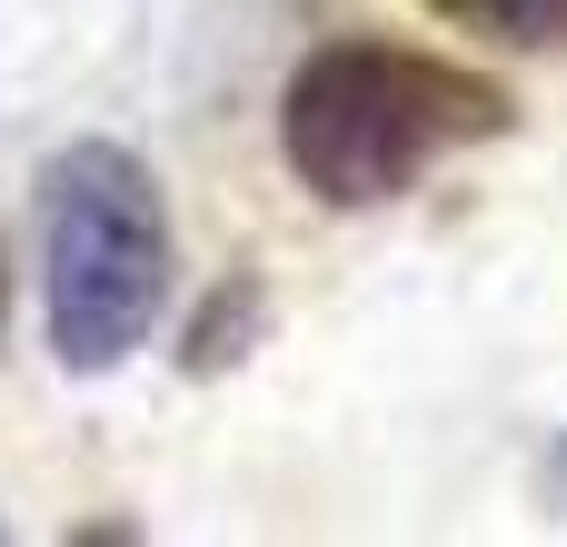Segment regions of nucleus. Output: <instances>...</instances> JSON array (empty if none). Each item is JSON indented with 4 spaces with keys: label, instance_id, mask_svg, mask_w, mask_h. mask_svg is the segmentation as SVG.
Segmentation results:
<instances>
[{
    "label": "nucleus",
    "instance_id": "obj_5",
    "mask_svg": "<svg viewBox=\"0 0 567 547\" xmlns=\"http://www.w3.org/2000/svg\"><path fill=\"white\" fill-rule=\"evenodd\" d=\"M0 359H10V239H0Z\"/></svg>",
    "mask_w": 567,
    "mask_h": 547
},
{
    "label": "nucleus",
    "instance_id": "obj_4",
    "mask_svg": "<svg viewBox=\"0 0 567 547\" xmlns=\"http://www.w3.org/2000/svg\"><path fill=\"white\" fill-rule=\"evenodd\" d=\"M419 10L478 30L498 50H567V0H419Z\"/></svg>",
    "mask_w": 567,
    "mask_h": 547
},
{
    "label": "nucleus",
    "instance_id": "obj_1",
    "mask_svg": "<svg viewBox=\"0 0 567 547\" xmlns=\"http://www.w3.org/2000/svg\"><path fill=\"white\" fill-rule=\"evenodd\" d=\"M508 130H518V100L488 70L399 50V40H329L289 70V100H279V149L319 209H389L439 159L488 149Z\"/></svg>",
    "mask_w": 567,
    "mask_h": 547
},
{
    "label": "nucleus",
    "instance_id": "obj_3",
    "mask_svg": "<svg viewBox=\"0 0 567 547\" xmlns=\"http://www.w3.org/2000/svg\"><path fill=\"white\" fill-rule=\"evenodd\" d=\"M259 329H269V289H259V269H229V279L189 309L179 369H189V379H219V369H239V359L259 349Z\"/></svg>",
    "mask_w": 567,
    "mask_h": 547
},
{
    "label": "nucleus",
    "instance_id": "obj_2",
    "mask_svg": "<svg viewBox=\"0 0 567 547\" xmlns=\"http://www.w3.org/2000/svg\"><path fill=\"white\" fill-rule=\"evenodd\" d=\"M169 309V199L120 140H70L40 169V319L70 379H110Z\"/></svg>",
    "mask_w": 567,
    "mask_h": 547
}]
</instances>
